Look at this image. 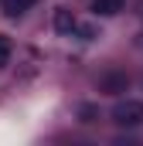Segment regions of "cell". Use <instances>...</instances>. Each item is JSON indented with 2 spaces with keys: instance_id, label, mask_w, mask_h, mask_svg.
<instances>
[{
  "instance_id": "obj_1",
  "label": "cell",
  "mask_w": 143,
  "mask_h": 146,
  "mask_svg": "<svg viewBox=\"0 0 143 146\" xmlns=\"http://www.w3.org/2000/svg\"><path fill=\"white\" fill-rule=\"evenodd\" d=\"M112 122L116 126H140L143 122V102H136V99L116 102L112 106Z\"/></svg>"
},
{
  "instance_id": "obj_2",
  "label": "cell",
  "mask_w": 143,
  "mask_h": 146,
  "mask_svg": "<svg viewBox=\"0 0 143 146\" xmlns=\"http://www.w3.org/2000/svg\"><path fill=\"white\" fill-rule=\"evenodd\" d=\"M55 27H58L61 34H82V37H92V31H89L85 24H78V17H75L72 10H58V14H55Z\"/></svg>"
},
{
  "instance_id": "obj_3",
  "label": "cell",
  "mask_w": 143,
  "mask_h": 146,
  "mask_svg": "<svg viewBox=\"0 0 143 146\" xmlns=\"http://www.w3.org/2000/svg\"><path fill=\"white\" fill-rule=\"evenodd\" d=\"M34 3L37 0H3V14H7V17H21V14H27Z\"/></svg>"
},
{
  "instance_id": "obj_4",
  "label": "cell",
  "mask_w": 143,
  "mask_h": 146,
  "mask_svg": "<svg viewBox=\"0 0 143 146\" xmlns=\"http://www.w3.org/2000/svg\"><path fill=\"white\" fill-rule=\"evenodd\" d=\"M92 10L102 14V17H112V14L123 10V0H92Z\"/></svg>"
},
{
  "instance_id": "obj_5",
  "label": "cell",
  "mask_w": 143,
  "mask_h": 146,
  "mask_svg": "<svg viewBox=\"0 0 143 146\" xmlns=\"http://www.w3.org/2000/svg\"><path fill=\"white\" fill-rule=\"evenodd\" d=\"M7 61H10V41H7V37L0 34V68H3Z\"/></svg>"
}]
</instances>
